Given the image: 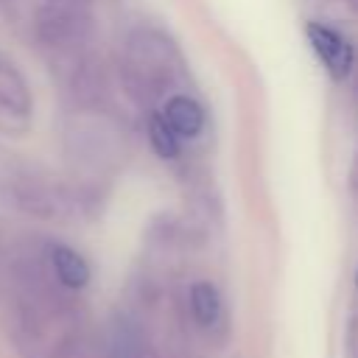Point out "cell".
Masks as SVG:
<instances>
[{"mask_svg": "<svg viewBox=\"0 0 358 358\" xmlns=\"http://www.w3.org/2000/svg\"><path fill=\"white\" fill-rule=\"evenodd\" d=\"M162 117H165V123L176 131V137H196V134L201 131V123H204L201 106H199L190 95H173V98L165 103Z\"/></svg>", "mask_w": 358, "mask_h": 358, "instance_id": "7", "label": "cell"}, {"mask_svg": "<svg viewBox=\"0 0 358 358\" xmlns=\"http://www.w3.org/2000/svg\"><path fill=\"white\" fill-rule=\"evenodd\" d=\"M173 67H176L173 48L168 42H162L157 34L140 31L129 39V70L140 87L157 92Z\"/></svg>", "mask_w": 358, "mask_h": 358, "instance_id": "2", "label": "cell"}, {"mask_svg": "<svg viewBox=\"0 0 358 358\" xmlns=\"http://www.w3.org/2000/svg\"><path fill=\"white\" fill-rule=\"evenodd\" d=\"M190 316L199 330H218L224 319V302L213 282H196L190 288Z\"/></svg>", "mask_w": 358, "mask_h": 358, "instance_id": "6", "label": "cell"}, {"mask_svg": "<svg viewBox=\"0 0 358 358\" xmlns=\"http://www.w3.org/2000/svg\"><path fill=\"white\" fill-rule=\"evenodd\" d=\"M87 20V0H42L36 31L48 48H67L81 39Z\"/></svg>", "mask_w": 358, "mask_h": 358, "instance_id": "1", "label": "cell"}, {"mask_svg": "<svg viewBox=\"0 0 358 358\" xmlns=\"http://www.w3.org/2000/svg\"><path fill=\"white\" fill-rule=\"evenodd\" d=\"M148 134H151V145H154V151H157L159 157H165V159H173V157H176V151H179V137H176V131L165 123L162 115H154V117H151Z\"/></svg>", "mask_w": 358, "mask_h": 358, "instance_id": "8", "label": "cell"}, {"mask_svg": "<svg viewBox=\"0 0 358 358\" xmlns=\"http://www.w3.org/2000/svg\"><path fill=\"white\" fill-rule=\"evenodd\" d=\"M48 263H50L56 280H59L64 288L78 291V288H84V285L90 282V266H87V260H84L73 246H67V243H50V249H48Z\"/></svg>", "mask_w": 358, "mask_h": 358, "instance_id": "5", "label": "cell"}, {"mask_svg": "<svg viewBox=\"0 0 358 358\" xmlns=\"http://www.w3.org/2000/svg\"><path fill=\"white\" fill-rule=\"evenodd\" d=\"M355 288H358V271H355Z\"/></svg>", "mask_w": 358, "mask_h": 358, "instance_id": "9", "label": "cell"}, {"mask_svg": "<svg viewBox=\"0 0 358 358\" xmlns=\"http://www.w3.org/2000/svg\"><path fill=\"white\" fill-rule=\"evenodd\" d=\"M308 36H310V45L313 50L319 53V59L324 62V67L330 70V76L336 78H344L350 70H352V50L347 45V39L327 28V25H308Z\"/></svg>", "mask_w": 358, "mask_h": 358, "instance_id": "4", "label": "cell"}, {"mask_svg": "<svg viewBox=\"0 0 358 358\" xmlns=\"http://www.w3.org/2000/svg\"><path fill=\"white\" fill-rule=\"evenodd\" d=\"M31 90L14 62L0 59V117L25 120L31 115Z\"/></svg>", "mask_w": 358, "mask_h": 358, "instance_id": "3", "label": "cell"}]
</instances>
